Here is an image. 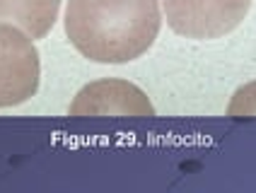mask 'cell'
<instances>
[{"label":"cell","instance_id":"obj_1","mask_svg":"<svg viewBox=\"0 0 256 193\" xmlns=\"http://www.w3.org/2000/svg\"><path fill=\"white\" fill-rule=\"evenodd\" d=\"M162 24L157 0H68L66 34L94 63L140 58Z\"/></svg>","mask_w":256,"mask_h":193},{"label":"cell","instance_id":"obj_2","mask_svg":"<svg viewBox=\"0 0 256 193\" xmlns=\"http://www.w3.org/2000/svg\"><path fill=\"white\" fill-rule=\"evenodd\" d=\"M252 0H164L170 27L186 39H218L240 27Z\"/></svg>","mask_w":256,"mask_h":193},{"label":"cell","instance_id":"obj_3","mask_svg":"<svg viewBox=\"0 0 256 193\" xmlns=\"http://www.w3.org/2000/svg\"><path fill=\"white\" fill-rule=\"evenodd\" d=\"M39 72V51L32 39L10 24H0V109L34 96Z\"/></svg>","mask_w":256,"mask_h":193},{"label":"cell","instance_id":"obj_4","mask_svg":"<svg viewBox=\"0 0 256 193\" xmlns=\"http://www.w3.org/2000/svg\"><path fill=\"white\" fill-rule=\"evenodd\" d=\"M70 116H155L148 94L126 80H97L85 84L70 104Z\"/></svg>","mask_w":256,"mask_h":193},{"label":"cell","instance_id":"obj_5","mask_svg":"<svg viewBox=\"0 0 256 193\" xmlns=\"http://www.w3.org/2000/svg\"><path fill=\"white\" fill-rule=\"evenodd\" d=\"M60 0H0V22L24 29L27 36H46L58 17Z\"/></svg>","mask_w":256,"mask_h":193},{"label":"cell","instance_id":"obj_6","mask_svg":"<svg viewBox=\"0 0 256 193\" xmlns=\"http://www.w3.org/2000/svg\"><path fill=\"white\" fill-rule=\"evenodd\" d=\"M228 116L232 118H254L256 116V82L240 87L228 106Z\"/></svg>","mask_w":256,"mask_h":193}]
</instances>
